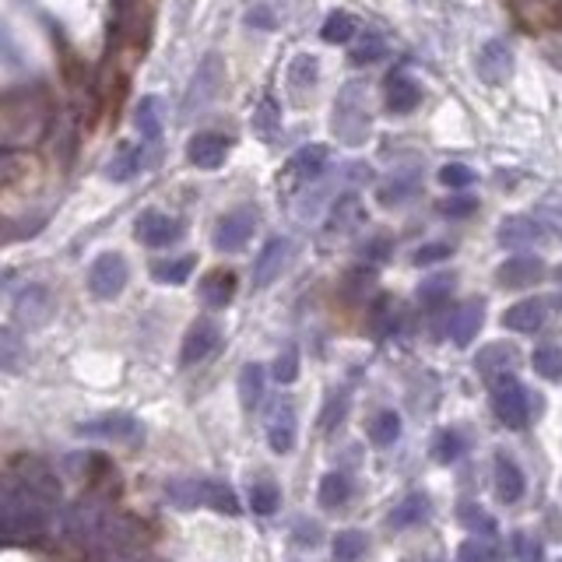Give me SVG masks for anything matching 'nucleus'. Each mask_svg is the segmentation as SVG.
<instances>
[{
    "label": "nucleus",
    "mask_w": 562,
    "mask_h": 562,
    "mask_svg": "<svg viewBox=\"0 0 562 562\" xmlns=\"http://www.w3.org/2000/svg\"><path fill=\"white\" fill-rule=\"evenodd\" d=\"M197 267V257H173V260H155L152 264V278L159 281V285H183V281L194 274Z\"/></svg>",
    "instance_id": "obj_39"
},
{
    "label": "nucleus",
    "mask_w": 562,
    "mask_h": 562,
    "mask_svg": "<svg viewBox=\"0 0 562 562\" xmlns=\"http://www.w3.org/2000/svg\"><path fill=\"white\" fill-rule=\"evenodd\" d=\"M232 296H236V274L225 271V267H218V271L204 274L201 299L211 306V310H225V306L232 303Z\"/></svg>",
    "instance_id": "obj_29"
},
{
    "label": "nucleus",
    "mask_w": 562,
    "mask_h": 562,
    "mask_svg": "<svg viewBox=\"0 0 562 562\" xmlns=\"http://www.w3.org/2000/svg\"><path fill=\"white\" fill-rule=\"evenodd\" d=\"M74 429L85 440H113V443H141V436H145L141 418L130 415V411H102V415L78 422Z\"/></svg>",
    "instance_id": "obj_6"
},
{
    "label": "nucleus",
    "mask_w": 562,
    "mask_h": 562,
    "mask_svg": "<svg viewBox=\"0 0 562 562\" xmlns=\"http://www.w3.org/2000/svg\"><path fill=\"white\" fill-rule=\"evenodd\" d=\"M264 433H267V447L274 454H292L296 450V433H299V422H296V404L292 401H274L264 415Z\"/></svg>",
    "instance_id": "obj_10"
},
{
    "label": "nucleus",
    "mask_w": 562,
    "mask_h": 562,
    "mask_svg": "<svg viewBox=\"0 0 562 562\" xmlns=\"http://www.w3.org/2000/svg\"><path fill=\"white\" fill-rule=\"evenodd\" d=\"M166 503L176 506V510L208 506V510L225 513V517H236L239 513L236 492L225 482H215V478H173V482H166Z\"/></svg>",
    "instance_id": "obj_3"
},
{
    "label": "nucleus",
    "mask_w": 562,
    "mask_h": 562,
    "mask_svg": "<svg viewBox=\"0 0 562 562\" xmlns=\"http://www.w3.org/2000/svg\"><path fill=\"white\" fill-rule=\"evenodd\" d=\"M369 552V534L359 527H345V531L334 534L331 541V559L334 562H362Z\"/></svg>",
    "instance_id": "obj_31"
},
{
    "label": "nucleus",
    "mask_w": 562,
    "mask_h": 562,
    "mask_svg": "<svg viewBox=\"0 0 562 562\" xmlns=\"http://www.w3.org/2000/svg\"><path fill=\"white\" fill-rule=\"evenodd\" d=\"M541 232H545V229H541V225L534 222V218H527V215H510V218H503V222H499L496 239H499V246H506V250H520V246L538 243Z\"/></svg>",
    "instance_id": "obj_26"
},
{
    "label": "nucleus",
    "mask_w": 562,
    "mask_h": 562,
    "mask_svg": "<svg viewBox=\"0 0 562 562\" xmlns=\"http://www.w3.org/2000/svg\"><path fill=\"white\" fill-rule=\"evenodd\" d=\"M25 359V345L11 327H0V369H18Z\"/></svg>",
    "instance_id": "obj_49"
},
{
    "label": "nucleus",
    "mask_w": 562,
    "mask_h": 562,
    "mask_svg": "<svg viewBox=\"0 0 562 562\" xmlns=\"http://www.w3.org/2000/svg\"><path fill=\"white\" fill-rule=\"evenodd\" d=\"M348 57H352L355 67L376 64V60L387 57V39H383L380 32H359V36L352 39V46H348Z\"/></svg>",
    "instance_id": "obj_37"
},
{
    "label": "nucleus",
    "mask_w": 562,
    "mask_h": 562,
    "mask_svg": "<svg viewBox=\"0 0 562 562\" xmlns=\"http://www.w3.org/2000/svg\"><path fill=\"white\" fill-rule=\"evenodd\" d=\"M454 257V246L450 243H426V246H418L415 250V264L418 267H429V264H440V260H450Z\"/></svg>",
    "instance_id": "obj_52"
},
{
    "label": "nucleus",
    "mask_w": 562,
    "mask_h": 562,
    "mask_svg": "<svg viewBox=\"0 0 562 562\" xmlns=\"http://www.w3.org/2000/svg\"><path fill=\"white\" fill-rule=\"evenodd\" d=\"M345 408H348V394L345 390H334V394L324 401V411H320V418H317L320 433H334L338 422L345 418Z\"/></svg>",
    "instance_id": "obj_48"
},
{
    "label": "nucleus",
    "mask_w": 562,
    "mask_h": 562,
    "mask_svg": "<svg viewBox=\"0 0 562 562\" xmlns=\"http://www.w3.org/2000/svg\"><path fill=\"white\" fill-rule=\"evenodd\" d=\"M292 534H296V541H303V545H317V541H320V527L310 524V520H296Z\"/></svg>",
    "instance_id": "obj_56"
},
{
    "label": "nucleus",
    "mask_w": 562,
    "mask_h": 562,
    "mask_svg": "<svg viewBox=\"0 0 562 562\" xmlns=\"http://www.w3.org/2000/svg\"><path fill=\"white\" fill-rule=\"evenodd\" d=\"M250 510L257 517H274L281 510V489L271 478H260V482L250 485Z\"/></svg>",
    "instance_id": "obj_40"
},
{
    "label": "nucleus",
    "mask_w": 562,
    "mask_h": 562,
    "mask_svg": "<svg viewBox=\"0 0 562 562\" xmlns=\"http://www.w3.org/2000/svg\"><path fill=\"white\" fill-rule=\"evenodd\" d=\"M510 552L517 562H545V545H541V538H534V534H527V531L510 534Z\"/></svg>",
    "instance_id": "obj_46"
},
{
    "label": "nucleus",
    "mask_w": 562,
    "mask_h": 562,
    "mask_svg": "<svg viewBox=\"0 0 562 562\" xmlns=\"http://www.w3.org/2000/svg\"><path fill=\"white\" fill-rule=\"evenodd\" d=\"M475 180H478L475 169L464 166V162H450V166L440 169V183H443V187H450V190H468Z\"/></svg>",
    "instance_id": "obj_51"
},
{
    "label": "nucleus",
    "mask_w": 562,
    "mask_h": 562,
    "mask_svg": "<svg viewBox=\"0 0 562 562\" xmlns=\"http://www.w3.org/2000/svg\"><path fill=\"white\" fill-rule=\"evenodd\" d=\"M246 25H250V29H260V32H271L274 25H278V15H274L267 4H257V8L246 11Z\"/></svg>",
    "instance_id": "obj_54"
},
{
    "label": "nucleus",
    "mask_w": 562,
    "mask_h": 562,
    "mask_svg": "<svg viewBox=\"0 0 562 562\" xmlns=\"http://www.w3.org/2000/svg\"><path fill=\"white\" fill-rule=\"evenodd\" d=\"M137 239L145 246H173L176 239L183 236V222L180 218H173V215H166V211H145V215L137 218Z\"/></svg>",
    "instance_id": "obj_16"
},
{
    "label": "nucleus",
    "mask_w": 562,
    "mask_h": 562,
    "mask_svg": "<svg viewBox=\"0 0 562 562\" xmlns=\"http://www.w3.org/2000/svg\"><path fill=\"white\" fill-rule=\"evenodd\" d=\"M517 362H520V352L510 341H489V345L475 355V369L485 376V383L499 380V376H510L513 369H517Z\"/></svg>",
    "instance_id": "obj_18"
},
{
    "label": "nucleus",
    "mask_w": 562,
    "mask_h": 562,
    "mask_svg": "<svg viewBox=\"0 0 562 562\" xmlns=\"http://www.w3.org/2000/svg\"><path fill=\"white\" fill-rule=\"evenodd\" d=\"M18 166L22 162L15 159V155H8V152H0V183H8V180H15L18 176Z\"/></svg>",
    "instance_id": "obj_57"
},
{
    "label": "nucleus",
    "mask_w": 562,
    "mask_h": 562,
    "mask_svg": "<svg viewBox=\"0 0 562 562\" xmlns=\"http://www.w3.org/2000/svg\"><path fill=\"white\" fill-rule=\"evenodd\" d=\"M264 387H267V369L260 362H246L239 369V404L246 411H253L260 404V397H264Z\"/></svg>",
    "instance_id": "obj_32"
},
{
    "label": "nucleus",
    "mask_w": 562,
    "mask_h": 562,
    "mask_svg": "<svg viewBox=\"0 0 562 562\" xmlns=\"http://www.w3.org/2000/svg\"><path fill=\"white\" fill-rule=\"evenodd\" d=\"M489 394H492V411L496 418L503 422L506 429H524L534 415H538V401L531 397V390L517 380V376H499V380L489 383Z\"/></svg>",
    "instance_id": "obj_5"
},
{
    "label": "nucleus",
    "mask_w": 562,
    "mask_h": 562,
    "mask_svg": "<svg viewBox=\"0 0 562 562\" xmlns=\"http://www.w3.org/2000/svg\"><path fill=\"white\" fill-rule=\"evenodd\" d=\"M53 310H57V303H53V292L46 289V285H25L15 299V320L22 327L50 324Z\"/></svg>",
    "instance_id": "obj_13"
},
{
    "label": "nucleus",
    "mask_w": 562,
    "mask_h": 562,
    "mask_svg": "<svg viewBox=\"0 0 562 562\" xmlns=\"http://www.w3.org/2000/svg\"><path fill=\"white\" fill-rule=\"evenodd\" d=\"M15 482L22 485V489H29L32 496H39L43 503H60V478H57V468H50V464L43 461H18L15 464Z\"/></svg>",
    "instance_id": "obj_11"
},
{
    "label": "nucleus",
    "mask_w": 562,
    "mask_h": 562,
    "mask_svg": "<svg viewBox=\"0 0 562 562\" xmlns=\"http://www.w3.org/2000/svg\"><path fill=\"white\" fill-rule=\"evenodd\" d=\"M222 78H225L222 57H218V53H208V57L197 64L194 78H190L180 113L183 116H194V113H201L204 106H211V102H215V95H218V88H222Z\"/></svg>",
    "instance_id": "obj_7"
},
{
    "label": "nucleus",
    "mask_w": 562,
    "mask_h": 562,
    "mask_svg": "<svg viewBox=\"0 0 562 562\" xmlns=\"http://www.w3.org/2000/svg\"><path fill=\"white\" fill-rule=\"evenodd\" d=\"M134 127H137V134H141V141L159 145V137H162V99L159 95H145V99L137 102Z\"/></svg>",
    "instance_id": "obj_30"
},
{
    "label": "nucleus",
    "mask_w": 562,
    "mask_h": 562,
    "mask_svg": "<svg viewBox=\"0 0 562 562\" xmlns=\"http://www.w3.org/2000/svg\"><path fill=\"white\" fill-rule=\"evenodd\" d=\"M327 162H331V148L327 145H303L296 155H292V162L285 166V176H296V180L310 183L317 180L320 173L327 169Z\"/></svg>",
    "instance_id": "obj_27"
},
{
    "label": "nucleus",
    "mask_w": 562,
    "mask_h": 562,
    "mask_svg": "<svg viewBox=\"0 0 562 562\" xmlns=\"http://www.w3.org/2000/svg\"><path fill=\"white\" fill-rule=\"evenodd\" d=\"M457 562H503L499 548L485 538H468L457 545Z\"/></svg>",
    "instance_id": "obj_47"
},
{
    "label": "nucleus",
    "mask_w": 562,
    "mask_h": 562,
    "mask_svg": "<svg viewBox=\"0 0 562 562\" xmlns=\"http://www.w3.org/2000/svg\"><path fill=\"white\" fill-rule=\"evenodd\" d=\"M289 257H292V239H285V236L267 239L257 264H253V289H267V285H274V281L281 278V271L289 267Z\"/></svg>",
    "instance_id": "obj_12"
},
{
    "label": "nucleus",
    "mask_w": 562,
    "mask_h": 562,
    "mask_svg": "<svg viewBox=\"0 0 562 562\" xmlns=\"http://www.w3.org/2000/svg\"><path fill=\"white\" fill-rule=\"evenodd\" d=\"M390 250H394V246H390L387 236H373L366 246H362V260H373V264H383V260L390 257Z\"/></svg>",
    "instance_id": "obj_55"
},
{
    "label": "nucleus",
    "mask_w": 562,
    "mask_h": 562,
    "mask_svg": "<svg viewBox=\"0 0 562 562\" xmlns=\"http://www.w3.org/2000/svg\"><path fill=\"white\" fill-rule=\"evenodd\" d=\"M429 517H433V503H429L426 492H408V496L390 510L387 524H390V531H408V527L426 524Z\"/></svg>",
    "instance_id": "obj_24"
},
{
    "label": "nucleus",
    "mask_w": 562,
    "mask_h": 562,
    "mask_svg": "<svg viewBox=\"0 0 562 562\" xmlns=\"http://www.w3.org/2000/svg\"><path fill=\"white\" fill-rule=\"evenodd\" d=\"M513 74V50L503 39H489V43L478 50V78L485 85H506Z\"/></svg>",
    "instance_id": "obj_17"
},
{
    "label": "nucleus",
    "mask_w": 562,
    "mask_h": 562,
    "mask_svg": "<svg viewBox=\"0 0 562 562\" xmlns=\"http://www.w3.org/2000/svg\"><path fill=\"white\" fill-rule=\"evenodd\" d=\"M478 211V201L471 194H457V197H450V201H440V215H447V218H468V215H475Z\"/></svg>",
    "instance_id": "obj_53"
},
{
    "label": "nucleus",
    "mask_w": 562,
    "mask_h": 562,
    "mask_svg": "<svg viewBox=\"0 0 562 562\" xmlns=\"http://www.w3.org/2000/svg\"><path fill=\"white\" fill-rule=\"evenodd\" d=\"M418 190H422L418 169H397V173H390L387 180L376 187V201H380L383 208H397V204H408Z\"/></svg>",
    "instance_id": "obj_21"
},
{
    "label": "nucleus",
    "mask_w": 562,
    "mask_h": 562,
    "mask_svg": "<svg viewBox=\"0 0 562 562\" xmlns=\"http://www.w3.org/2000/svg\"><path fill=\"white\" fill-rule=\"evenodd\" d=\"M141 169H145V152L134 145H120V152H116L113 162L106 166V176L113 183H127V180H134Z\"/></svg>",
    "instance_id": "obj_34"
},
{
    "label": "nucleus",
    "mask_w": 562,
    "mask_h": 562,
    "mask_svg": "<svg viewBox=\"0 0 562 562\" xmlns=\"http://www.w3.org/2000/svg\"><path fill=\"white\" fill-rule=\"evenodd\" d=\"M320 36L327 39V43L341 46V43H352L359 32H355V18L345 15V11H334V15H327L324 29H320Z\"/></svg>",
    "instance_id": "obj_45"
},
{
    "label": "nucleus",
    "mask_w": 562,
    "mask_h": 562,
    "mask_svg": "<svg viewBox=\"0 0 562 562\" xmlns=\"http://www.w3.org/2000/svg\"><path fill=\"white\" fill-rule=\"evenodd\" d=\"M454 517H457V524L482 534V538H492V534H496V517L485 513V506H478V503H457Z\"/></svg>",
    "instance_id": "obj_42"
},
{
    "label": "nucleus",
    "mask_w": 562,
    "mask_h": 562,
    "mask_svg": "<svg viewBox=\"0 0 562 562\" xmlns=\"http://www.w3.org/2000/svg\"><path fill=\"white\" fill-rule=\"evenodd\" d=\"M457 289V274H450V271H436V274H429L422 285H418V303L422 306H443L450 299V292Z\"/></svg>",
    "instance_id": "obj_35"
},
{
    "label": "nucleus",
    "mask_w": 562,
    "mask_h": 562,
    "mask_svg": "<svg viewBox=\"0 0 562 562\" xmlns=\"http://www.w3.org/2000/svg\"><path fill=\"white\" fill-rule=\"evenodd\" d=\"M555 278H559V281H562V264H559V271H555Z\"/></svg>",
    "instance_id": "obj_60"
},
{
    "label": "nucleus",
    "mask_w": 562,
    "mask_h": 562,
    "mask_svg": "<svg viewBox=\"0 0 562 562\" xmlns=\"http://www.w3.org/2000/svg\"><path fill=\"white\" fill-rule=\"evenodd\" d=\"M404 562H429V559H426V555H408Z\"/></svg>",
    "instance_id": "obj_58"
},
{
    "label": "nucleus",
    "mask_w": 562,
    "mask_h": 562,
    "mask_svg": "<svg viewBox=\"0 0 562 562\" xmlns=\"http://www.w3.org/2000/svg\"><path fill=\"white\" fill-rule=\"evenodd\" d=\"M362 222H366V208H362V201L355 194H345L334 201L331 218H327V232H331V236H348V232H355Z\"/></svg>",
    "instance_id": "obj_28"
},
{
    "label": "nucleus",
    "mask_w": 562,
    "mask_h": 562,
    "mask_svg": "<svg viewBox=\"0 0 562 562\" xmlns=\"http://www.w3.org/2000/svg\"><path fill=\"white\" fill-rule=\"evenodd\" d=\"M482 324H485V303L482 299H468V303L457 306L454 320H450V341L457 348L471 345L478 338V331H482Z\"/></svg>",
    "instance_id": "obj_23"
},
{
    "label": "nucleus",
    "mask_w": 562,
    "mask_h": 562,
    "mask_svg": "<svg viewBox=\"0 0 562 562\" xmlns=\"http://www.w3.org/2000/svg\"><path fill=\"white\" fill-rule=\"evenodd\" d=\"M334 137L345 141V145H362L373 130V120H369V95L362 81H348L345 88L334 99V116H331Z\"/></svg>",
    "instance_id": "obj_4"
},
{
    "label": "nucleus",
    "mask_w": 562,
    "mask_h": 562,
    "mask_svg": "<svg viewBox=\"0 0 562 562\" xmlns=\"http://www.w3.org/2000/svg\"><path fill=\"white\" fill-rule=\"evenodd\" d=\"M531 366H534V373H538L541 380L559 383L562 380V348L559 345H541L538 352H534Z\"/></svg>",
    "instance_id": "obj_44"
},
{
    "label": "nucleus",
    "mask_w": 562,
    "mask_h": 562,
    "mask_svg": "<svg viewBox=\"0 0 562 562\" xmlns=\"http://www.w3.org/2000/svg\"><path fill=\"white\" fill-rule=\"evenodd\" d=\"M285 78H289V85L296 88V92H310V88L320 81V60L310 57V53H299V57L289 60Z\"/></svg>",
    "instance_id": "obj_38"
},
{
    "label": "nucleus",
    "mask_w": 562,
    "mask_h": 562,
    "mask_svg": "<svg viewBox=\"0 0 562 562\" xmlns=\"http://www.w3.org/2000/svg\"><path fill=\"white\" fill-rule=\"evenodd\" d=\"M271 373H274V380L278 383H296L299 380V348L296 345H289V348H281L278 352V359H274V366H271Z\"/></svg>",
    "instance_id": "obj_50"
},
{
    "label": "nucleus",
    "mask_w": 562,
    "mask_h": 562,
    "mask_svg": "<svg viewBox=\"0 0 562 562\" xmlns=\"http://www.w3.org/2000/svg\"><path fill=\"white\" fill-rule=\"evenodd\" d=\"M130 267L120 253H99L88 267V292L95 299H116L123 289H127Z\"/></svg>",
    "instance_id": "obj_8"
},
{
    "label": "nucleus",
    "mask_w": 562,
    "mask_h": 562,
    "mask_svg": "<svg viewBox=\"0 0 562 562\" xmlns=\"http://www.w3.org/2000/svg\"><path fill=\"white\" fill-rule=\"evenodd\" d=\"M548 320V299H520L503 313V327L517 334H534Z\"/></svg>",
    "instance_id": "obj_22"
},
{
    "label": "nucleus",
    "mask_w": 562,
    "mask_h": 562,
    "mask_svg": "<svg viewBox=\"0 0 562 562\" xmlns=\"http://www.w3.org/2000/svg\"><path fill=\"white\" fill-rule=\"evenodd\" d=\"M464 433L461 429H440V433L433 436V447H429V454H433V461L440 464H457V457L464 454Z\"/></svg>",
    "instance_id": "obj_43"
},
{
    "label": "nucleus",
    "mask_w": 562,
    "mask_h": 562,
    "mask_svg": "<svg viewBox=\"0 0 562 562\" xmlns=\"http://www.w3.org/2000/svg\"><path fill=\"white\" fill-rule=\"evenodd\" d=\"M4 46H8V39H4V32H0V50H4Z\"/></svg>",
    "instance_id": "obj_59"
},
{
    "label": "nucleus",
    "mask_w": 562,
    "mask_h": 562,
    "mask_svg": "<svg viewBox=\"0 0 562 562\" xmlns=\"http://www.w3.org/2000/svg\"><path fill=\"white\" fill-rule=\"evenodd\" d=\"M253 134H257L260 141H274V137L281 134V109L271 95H264L260 106L253 109Z\"/></svg>",
    "instance_id": "obj_41"
},
{
    "label": "nucleus",
    "mask_w": 562,
    "mask_h": 562,
    "mask_svg": "<svg viewBox=\"0 0 562 562\" xmlns=\"http://www.w3.org/2000/svg\"><path fill=\"white\" fill-rule=\"evenodd\" d=\"M422 106V85L411 74L397 71L387 78V109L390 113H411Z\"/></svg>",
    "instance_id": "obj_25"
},
{
    "label": "nucleus",
    "mask_w": 562,
    "mask_h": 562,
    "mask_svg": "<svg viewBox=\"0 0 562 562\" xmlns=\"http://www.w3.org/2000/svg\"><path fill=\"white\" fill-rule=\"evenodd\" d=\"M366 433H369V440H373V447H380V450L394 447V443L401 440V415L390 408L376 411V415L369 418Z\"/></svg>",
    "instance_id": "obj_33"
},
{
    "label": "nucleus",
    "mask_w": 562,
    "mask_h": 562,
    "mask_svg": "<svg viewBox=\"0 0 562 562\" xmlns=\"http://www.w3.org/2000/svg\"><path fill=\"white\" fill-rule=\"evenodd\" d=\"M541 274H545V264L538 257H531V253H520V257H510L499 264L496 281L503 289H527V285L541 281Z\"/></svg>",
    "instance_id": "obj_20"
},
{
    "label": "nucleus",
    "mask_w": 562,
    "mask_h": 562,
    "mask_svg": "<svg viewBox=\"0 0 562 562\" xmlns=\"http://www.w3.org/2000/svg\"><path fill=\"white\" fill-rule=\"evenodd\" d=\"M222 345V331H218L215 320L201 317L190 324L187 338H183V348H180V362L183 366H197V362H204L208 355H215V348Z\"/></svg>",
    "instance_id": "obj_14"
},
{
    "label": "nucleus",
    "mask_w": 562,
    "mask_h": 562,
    "mask_svg": "<svg viewBox=\"0 0 562 562\" xmlns=\"http://www.w3.org/2000/svg\"><path fill=\"white\" fill-rule=\"evenodd\" d=\"M64 534L71 541H78L81 548H92V552H102L109 559H127V555L137 552V531L127 524V520L113 517L106 506L99 503H81L67 506L64 520H60Z\"/></svg>",
    "instance_id": "obj_1"
},
{
    "label": "nucleus",
    "mask_w": 562,
    "mask_h": 562,
    "mask_svg": "<svg viewBox=\"0 0 562 562\" xmlns=\"http://www.w3.org/2000/svg\"><path fill=\"white\" fill-rule=\"evenodd\" d=\"M229 148H232V141L225 134H218V130H201V134L190 137L187 159H190V166H197V169H218L229 159Z\"/></svg>",
    "instance_id": "obj_15"
},
{
    "label": "nucleus",
    "mask_w": 562,
    "mask_h": 562,
    "mask_svg": "<svg viewBox=\"0 0 562 562\" xmlns=\"http://www.w3.org/2000/svg\"><path fill=\"white\" fill-rule=\"evenodd\" d=\"M492 464H496V499L499 503H520L527 492V478L517 457L506 454V450H496V461Z\"/></svg>",
    "instance_id": "obj_19"
},
{
    "label": "nucleus",
    "mask_w": 562,
    "mask_h": 562,
    "mask_svg": "<svg viewBox=\"0 0 562 562\" xmlns=\"http://www.w3.org/2000/svg\"><path fill=\"white\" fill-rule=\"evenodd\" d=\"M257 222H260V215H257V208H253V204L232 208L229 215L218 218V225H215V246L222 253L243 250V246L253 239V232H257Z\"/></svg>",
    "instance_id": "obj_9"
},
{
    "label": "nucleus",
    "mask_w": 562,
    "mask_h": 562,
    "mask_svg": "<svg viewBox=\"0 0 562 562\" xmlns=\"http://www.w3.org/2000/svg\"><path fill=\"white\" fill-rule=\"evenodd\" d=\"M50 510V503H43L15 482V489L0 492V541L43 538L46 527H50Z\"/></svg>",
    "instance_id": "obj_2"
},
{
    "label": "nucleus",
    "mask_w": 562,
    "mask_h": 562,
    "mask_svg": "<svg viewBox=\"0 0 562 562\" xmlns=\"http://www.w3.org/2000/svg\"><path fill=\"white\" fill-rule=\"evenodd\" d=\"M317 496L324 510H338V506H345L348 496H352V478H348L345 471H327V475L320 478Z\"/></svg>",
    "instance_id": "obj_36"
}]
</instances>
